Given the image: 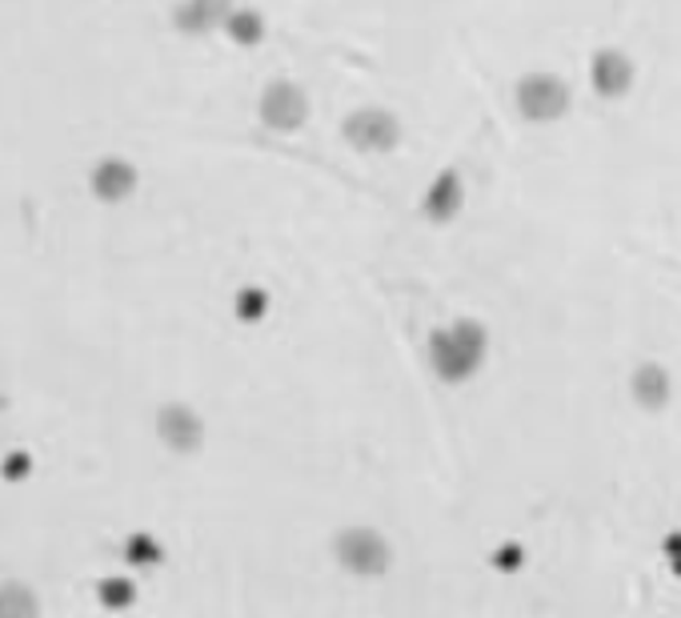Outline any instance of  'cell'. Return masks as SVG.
Returning <instances> with one entry per match:
<instances>
[{
    "mask_svg": "<svg viewBox=\"0 0 681 618\" xmlns=\"http://www.w3.org/2000/svg\"><path fill=\"white\" fill-rule=\"evenodd\" d=\"M0 618H41L36 595L21 583H0Z\"/></svg>",
    "mask_w": 681,
    "mask_h": 618,
    "instance_id": "cell-7",
    "label": "cell"
},
{
    "mask_svg": "<svg viewBox=\"0 0 681 618\" xmlns=\"http://www.w3.org/2000/svg\"><path fill=\"white\" fill-rule=\"evenodd\" d=\"M129 598H133V586L121 583V578H104L101 583V603L104 607H125Z\"/></svg>",
    "mask_w": 681,
    "mask_h": 618,
    "instance_id": "cell-10",
    "label": "cell"
},
{
    "mask_svg": "<svg viewBox=\"0 0 681 618\" xmlns=\"http://www.w3.org/2000/svg\"><path fill=\"white\" fill-rule=\"evenodd\" d=\"M305 113H309V101L297 85H272L261 97V117L265 125L272 129H297L305 121Z\"/></svg>",
    "mask_w": 681,
    "mask_h": 618,
    "instance_id": "cell-3",
    "label": "cell"
},
{
    "mask_svg": "<svg viewBox=\"0 0 681 618\" xmlns=\"http://www.w3.org/2000/svg\"><path fill=\"white\" fill-rule=\"evenodd\" d=\"M517 109L529 121H557L569 109V89L549 73H534L517 85Z\"/></svg>",
    "mask_w": 681,
    "mask_h": 618,
    "instance_id": "cell-1",
    "label": "cell"
},
{
    "mask_svg": "<svg viewBox=\"0 0 681 618\" xmlns=\"http://www.w3.org/2000/svg\"><path fill=\"white\" fill-rule=\"evenodd\" d=\"M233 12H228V0H189L181 9V24L185 29H209V24H225Z\"/></svg>",
    "mask_w": 681,
    "mask_h": 618,
    "instance_id": "cell-8",
    "label": "cell"
},
{
    "mask_svg": "<svg viewBox=\"0 0 681 618\" xmlns=\"http://www.w3.org/2000/svg\"><path fill=\"white\" fill-rule=\"evenodd\" d=\"M29 474V459L24 454H9V462H4V478H24Z\"/></svg>",
    "mask_w": 681,
    "mask_h": 618,
    "instance_id": "cell-12",
    "label": "cell"
},
{
    "mask_svg": "<svg viewBox=\"0 0 681 618\" xmlns=\"http://www.w3.org/2000/svg\"><path fill=\"white\" fill-rule=\"evenodd\" d=\"M160 434L169 438L172 446H193L197 442V422L181 410H165V418H160Z\"/></svg>",
    "mask_w": 681,
    "mask_h": 618,
    "instance_id": "cell-9",
    "label": "cell"
},
{
    "mask_svg": "<svg viewBox=\"0 0 681 618\" xmlns=\"http://www.w3.org/2000/svg\"><path fill=\"white\" fill-rule=\"evenodd\" d=\"M145 554H153V547H148L145 539H133V547H129V559H145Z\"/></svg>",
    "mask_w": 681,
    "mask_h": 618,
    "instance_id": "cell-13",
    "label": "cell"
},
{
    "mask_svg": "<svg viewBox=\"0 0 681 618\" xmlns=\"http://www.w3.org/2000/svg\"><path fill=\"white\" fill-rule=\"evenodd\" d=\"M133 169H129L125 161H104L101 169L92 173V189H97V197H104V201H116V197H125L129 189H133Z\"/></svg>",
    "mask_w": 681,
    "mask_h": 618,
    "instance_id": "cell-5",
    "label": "cell"
},
{
    "mask_svg": "<svg viewBox=\"0 0 681 618\" xmlns=\"http://www.w3.org/2000/svg\"><path fill=\"white\" fill-rule=\"evenodd\" d=\"M629 80H634V65L625 53H602V57L593 60V85L602 97H622L629 89Z\"/></svg>",
    "mask_w": 681,
    "mask_h": 618,
    "instance_id": "cell-4",
    "label": "cell"
},
{
    "mask_svg": "<svg viewBox=\"0 0 681 618\" xmlns=\"http://www.w3.org/2000/svg\"><path fill=\"white\" fill-rule=\"evenodd\" d=\"M349 141L357 150H389L398 141V117L381 113V109H365V113H353L349 125H345Z\"/></svg>",
    "mask_w": 681,
    "mask_h": 618,
    "instance_id": "cell-2",
    "label": "cell"
},
{
    "mask_svg": "<svg viewBox=\"0 0 681 618\" xmlns=\"http://www.w3.org/2000/svg\"><path fill=\"white\" fill-rule=\"evenodd\" d=\"M457 206H461V181H457V173H445L442 181L425 194V209H429L437 221H445V218H454Z\"/></svg>",
    "mask_w": 681,
    "mask_h": 618,
    "instance_id": "cell-6",
    "label": "cell"
},
{
    "mask_svg": "<svg viewBox=\"0 0 681 618\" xmlns=\"http://www.w3.org/2000/svg\"><path fill=\"white\" fill-rule=\"evenodd\" d=\"M228 33L237 36V41H257L261 36V24H257V16L253 12H241V16H228Z\"/></svg>",
    "mask_w": 681,
    "mask_h": 618,
    "instance_id": "cell-11",
    "label": "cell"
}]
</instances>
